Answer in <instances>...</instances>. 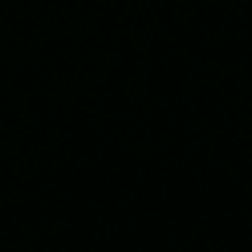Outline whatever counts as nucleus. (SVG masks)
Returning a JSON list of instances; mask_svg holds the SVG:
<instances>
[]
</instances>
